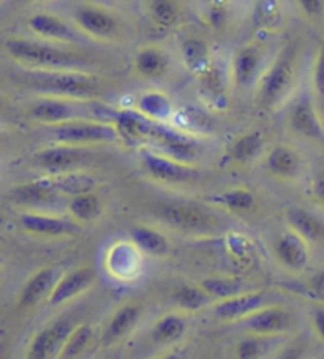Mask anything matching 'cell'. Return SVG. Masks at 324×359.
Returning <instances> with one entry per match:
<instances>
[{"mask_svg": "<svg viewBox=\"0 0 324 359\" xmlns=\"http://www.w3.org/2000/svg\"><path fill=\"white\" fill-rule=\"evenodd\" d=\"M22 81L26 88L41 97L90 102L102 92L95 75L86 70H27Z\"/></svg>", "mask_w": 324, "mask_h": 359, "instance_id": "1", "label": "cell"}, {"mask_svg": "<svg viewBox=\"0 0 324 359\" xmlns=\"http://www.w3.org/2000/svg\"><path fill=\"white\" fill-rule=\"evenodd\" d=\"M4 48L16 64L29 70H84L87 65L86 57L81 54L51 43L10 39L5 41Z\"/></svg>", "mask_w": 324, "mask_h": 359, "instance_id": "2", "label": "cell"}, {"mask_svg": "<svg viewBox=\"0 0 324 359\" xmlns=\"http://www.w3.org/2000/svg\"><path fill=\"white\" fill-rule=\"evenodd\" d=\"M296 75V53L295 49L286 48L259 78L258 102L261 107L267 111L282 107L295 89Z\"/></svg>", "mask_w": 324, "mask_h": 359, "instance_id": "3", "label": "cell"}, {"mask_svg": "<svg viewBox=\"0 0 324 359\" xmlns=\"http://www.w3.org/2000/svg\"><path fill=\"white\" fill-rule=\"evenodd\" d=\"M51 135L59 144L76 147L98 144V142H113L121 138L114 122L111 123L93 119H76L53 126Z\"/></svg>", "mask_w": 324, "mask_h": 359, "instance_id": "4", "label": "cell"}, {"mask_svg": "<svg viewBox=\"0 0 324 359\" xmlns=\"http://www.w3.org/2000/svg\"><path fill=\"white\" fill-rule=\"evenodd\" d=\"M158 215L170 226L187 233H208L215 226L209 210L191 201L166 203L158 209Z\"/></svg>", "mask_w": 324, "mask_h": 359, "instance_id": "5", "label": "cell"}, {"mask_svg": "<svg viewBox=\"0 0 324 359\" xmlns=\"http://www.w3.org/2000/svg\"><path fill=\"white\" fill-rule=\"evenodd\" d=\"M73 20L81 32L93 40L111 41L121 34L119 20L109 10L98 7V5H79L74 8Z\"/></svg>", "mask_w": 324, "mask_h": 359, "instance_id": "6", "label": "cell"}, {"mask_svg": "<svg viewBox=\"0 0 324 359\" xmlns=\"http://www.w3.org/2000/svg\"><path fill=\"white\" fill-rule=\"evenodd\" d=\"M83 103L84 102L79 100H68V98L41 97L30 108V114L35 121L51 127L76 119H89L90 111H87V108L83 107Z\"/></svg>", "mask_w": 324, "mask_h": 359, "instance_id": "7", "label": "cell"}, {"mask_svg": "<svg viewBox=\"0 0 324 359\" xmlns=\"http://www.w3.org/2000/svg\"><path fill=\"white\" fill-rule=\"evenodd\" d=\"M264 53L257 45H245L236 51L231 62V79L236 88L247 89L264 73Z\"/></svg>", "mask_w": 324, "mask_h": 359, "instance_id": "8", "label": "cell"}, {"mask_svg": "<svg viewBox=\"0 0 324 359\" xmlns=\"http://www.w3.org/2000/svg\"><path fill=\"white\" fill-rule=\"evenodd\" d=\"M87 160V154L76 146L60 144L58 147H49L35 156V163L45 170L49 176H58L62 172L78 170Z\"/></svg>", "mask_w": 324, "mask_h": 359, "instance_id": "9", "label": "cell"}, {"mask_svg": "<svg viewBox=\"0 0 324 359\" xmlns=\"http://www.w3.org/2000/svg\"><path fill=\"white\" fill-rule=\"evenodd\" d=\"M290 126L297 135L307 140H323L324 126L315 102L310 95H301L292 103L290 111Z\"/></svg>", "mask_w": 324, "mask_h": 359, "instance_id": "10", "label": "cell"}, {"mask_svg": "<svg viewBox=\"0 0 324 359\" xmlns=\"http://www.w3.org/2000/svg\"><path fill=\"white\" fill-rule=\"evenodd\" d=\"M199 78V94L203 100L210 108L222 111L228 107L229 90H228V73L222 65L212 62L208 70L203 72Z\"/></svg>", "mask_w": 324, "mask_h": 359, "instance_id": "11", "label": "cell"}, {"mask_svg": "<svg viewBox=\"0 0 324 359\" xmlns=\"http://www.w3.org/2000/svg\"><path fill=\"white\" fill-rule=\"evenodd\" d=\"M142 165H144L146 171L152 177L158 179L163 182H185L189 179L196 176V171L190 168L187 163L177 162L171 157L160 156L151 151H142L141 152Z\"/></svg>", "mask_w": 324, "mask_h": 359, "instance_id": "12", "label": "cell"}, {"mask_svg": "<svg viewBox=\"0 0 324 359\" xmlns=\"http://www.w3.org/2000/svg\"><path fill=\"white\" fill-rule=\"evenodd\" d=\"M27 27L30 32L39 36L41 40L51 41V43H64V45H70V43L78 41L76 30H74L70 24L60 16L53 13H36L29 18Z\"/></svg>", "mask_w": 324, "mask_h": 359, "instance_id": "13", "label": "cell"}, {"mask_svg": "<svg viewBox=\"0 0 324 359\" xmlns=\"http://www.w3.org/2000/svg\"><path fill=\"white\" fill-rule=\"evenodd\" d=\"M95 278L97 274L92 268H78L67 272L65 276L59 278L51 296L48 298L49 306H62L68 301L78 298L79 294H83L92 287Z\"/></svg>", "mask_w": 324, "mask_h": 359, "instance_id": "14", "label": "cell"}, {"mask_svg": "<svg viewBox=\"0 0 324 359\" xmlns=\"http://www.w3.org/2000/svg\"><path fill=\"white\" fill-rule=\"evenodd\" d=\"M266 306V296L259 292L239 293L222 299L215 306V315L223 321L245 320Z\"/></svg>", "mask_w": 324, "mask_h": 359, "instance_id": "15", "label": "cell"}, {"mask_svg": "<svg viewBox=\"0 0 324 359\" xmlns=\"http://www.w3.org/2000/svg\"><path fill=\"white\" fill-rule=\"evenodd\" d=\"M247 331L255 336H276L288 331L291 327L290 313L280 307H267L259 309L250 317L244 320Z\"/></svg>", "mask_w": 324, "mask_h": 359, "instance_id": "16", "label": "cell"}, {"mask_svg": "<svg viewBox=\"0 0 324 359\" xmlns=\"http://www.w3.org/2000/svg\"><path fill=\"white\" fill-rule=\"evenodd\" d=\"M307 243L309 241H305L295 230L283 233L276 245L278 262L291 272L304 271L309 263Z\"/></svg>", "mask_w": 324, "mask_h": 359, "instance_id": "17", "label": "cell"}, {"mask_svg": "<svg viewBox=\"0 0 324 359\" xmlns=\"http://www.w3.org/2000/svg\"><path fill=\"white\" fill-rule=\"evenodd\" d=\"M21 225L26 231L39 236L59 238V236H73L79 231V228L73 222L54 217L46 214H22Z\"/></svg>", "mask_w": 324, "mask_h": 359, "instance_id": "18", "label": "cell"}, {"mask_svg": "<svg viewBox=\"0 0 324 359\" xmlns=\"http://www.w3.org/2000/svg\"><path fill=\"white\" fill-rule=\"evenodd\" d=\"M59 271L54 268H46L35 272V274L29 278L27 283L24 285L20 296L21 307H34L43 299H48L53 293L55 283L59 282Z\"/></svg>", "mask_w": 324, "mask_h": 359, "instance_id": "19", "label": "cell"}, {"mask_svg": "<svg viewBox=\"0 0 324 359\" xmlns=\"http://www.w3.org/2000/svg\"><path fill=\"white\" fill-rule=\"evenodd\" d=\"M114 123L119 130L121 138L127 141H140L151 136L155 121L141 114L138 109H126L114 114Z\"/></svg>", "mask_w": 324, "mask_h": 359, "instance_id": "20", "label": "cell"}, {"mask_svg": "<svg viewBox=\"0 0 324 359\" xmlns=\"http://www.w3.org/2000/svg\"><path fill=\"white\" fill-rule=\"evenodd\" d=\"M141 309L136 304H127L121 307L117 311L113 318L109 320V323L106 325L103 336H102V344L104 346H111L127 336V334L133 330L136 321L140 320Z\"/></svg>", "mask_w": 324, "mask_h": 359, "instance_id": "21", "label": "cell"}, {"mask_svg": "<svg viewBox=\"0 0 324 359\" xmlns=\"http://www.w3.org/2000/svg\"><path fill=\"white\" fill-rule=\"evenodd\" d=\"M59 190L54 187L51 177L40 179V181L20 185L11 191L13 201L20 204H29V206H43V204L53 203L58 200Z\"/></svg>", "mask_w": 324, "mask_h": 359, "instance_id": "22", "label": "cell"}, {"mask_svg": "<svg viewBox=\"0 0 324 359\" xmlns=\"http://www.w3.org/2000/svg\"><path fill=\"white\" fill-rule=\"evenodd\" d=\"M267 171L282 179H295L302 168V160L299 154L288 146H276L267 154Z\"/></svg>", "mask_w": 324, "mask_h": 359, "instance_id": "23", "label": "cell"}, {"mask_svg": "<svg viewBox=\"0 0 324 359\" xmlns=\"http://www.w3.org/2000/svg\"><path fill=\"white\" fill-rule=\"evenodd\" d=\"M286 220L297 234L309 243H320L324 239V222L302 208H291L286 212Z\"/></svg>", "mask_w": 324, "mask_h": 359, "instance_id": "24", "label": "cell"}, {"mask_svg": "<svg viewBox=\"0 0 324 359\" xmlns=\"http://www.w3.org/2000/svg\"><path fill=\"white\" fill-rule=\"evenodd\" d=\"M133 68L144 79L160 78L168 68V57L158 48H141L133 57Z\"/></svg>", "mask_w": 324, "mask_h": 359, "instance_id": "25", "label": "cell"}, {"mask_svg": "<svg viewBox=\"0 0 324 359\" xmlns=\"http://www.w3.org/2000/svg\"><path fill=\"white\" fill-rule=\"evenodd\" d=\"M180 55H182V62L187 70L195 73L198 76L212 65L210 49L208 43L201 39H196V36L187 39L180 45Z\"/></svg>", "mask_w": 324, "mask_h": 359, "instance_id": "26", "label": "cell"}, {"mask_svg": "<svg viewBox=\"0 0 324 359\" xmlns=\"http://www.w3.org/2000/svg\"><path fill=\"white\" fill-rule=\"evenodd\" d=\"M136 109L155 122L166 121L173 116V103L170 97L158 90H149L140 95L136 102Z\"/></svg>", "mask_w": 324, "mask_h": 359, "instance_id": "27", "label": "cell"}, {"mask_svg": "<svg viewBox=\"0 0 324 359\" xmlns=\"http://www.w3.org/2000/svg\"><path fill=\"white\" fill-rule=\"evenodd\" d=\"M132 239L140 250L152 257H165L170 252V243L160 231L149 226H136L132 230Z\"/></svg>", "mask_w": 324, "mask_h": 359, "instance_id": "28", "label": "cell"}, {"mask_svg": "<svg viewBox=\"0 0 324 359\" xmlns=\"http://www.w3.org/2000/svg\"><path fill=\"white\" fill-rule=\"evenodd\" d=\"M285 13L280 0H258L253 10V24L266 32L277 30L283 26Z\"/></svg>", "mask_w": 324, "mask_h": 359, "instance_id": "29", "label": "cell"}, {"mask_svg": "<svg viewBox=\"0 0 324 359\" xmlns=\"http://www.w3.org/2000/svg\"><path fill=\"white\" fill-rule=\"evenodd\" d=\"M51 181L60 195H68L70 198L87 194V191H92L93 187H95V181H93L92 176L74 170L62 172V175L58 176H51Z\"/></svg>", "mask_w": 324, "mask_h": 359, "instance_id": "30", "label": "cell"}, {"mask_svg": "<svg viewBox=\"0 0 324 359\" xmlns=\"http://www.w3.org/2000/svg\"><path fill=\"white\" fill-rule=\"evenodd\" d=\"M68 212L78 222H93L103 212V204L97 195L92 191L72 196L68 201Z\"/></svg>", "mask_w": 324, "mask_h": 359, "instance_id": "31", "label": "cell"}, {"mask_svg": "<svg viewBox=\"0 0 324 359\" xmlns=\"http://www.w3.org/2000/svg\"><path fill=\"white\" fill-rule=\"evenodd\" d=\"M187 325L185 320L179 315H166L155 323L152 330V339L157 344L170 345L185 336Z\"/></svg>", "mask_w": 324, "mask_h": 359, "instance_id": "32", "label": "cell"}, {"mask_svg": "<svg viewBox=\"0 0 324 359\" xmlns=\"http://www.w3.org/2000/svg\"><path fill=\"white\" fill-rule=\"evenodd\" d=\"M264 147V138L259 132H252L234 142L231 147V158L238 163H250L259 157Z\"/></svg>", "mask_w": 324, "mask_h": 359, "instance_id": "33", "label": "cell"}, {"mask_svg": "<svg viewBox=\"0 0 324 359\" xmlns=\"http://www.w3.org/2000/svg\"><path fill=\"white\" fill-rule=\"evenodd\" d=\"M174 301H176L177 306L182 307L184 311L195 312L209 304L210 294L205 292L204 288L193 287V285H182V287H179L176 290V293H174Z\"/></svg>", "mask_w": 324, "mask_h": 359, "instance_id": "34", "label": "cell"}, {"mask_svg": "<svg viewBox=\"0 0 324 359\" xmlns=\"http://www.w3.org/2000/svg\"><path fill=\"white\" fill-rule=\"evenodd\" d=\"M149 15L152 21L161 27H171L177 22L180 16L179 4L176 0H151Z\"/></svg>", "mask_w": 324, "mask_h": 359, "instance_id": "35", "label": "cell"}, {"mask_svg": "<svg viewBox=\"0 0 324 359\" xmlns=\"http://www.w3.org/2000/svg\"><path fill=\"white\" fill-rule=\"evenodd\" d=\"M214 201L225 206L227 209L245 212V210H250L255 206V195L247 189H233L215 195Z\"/></svg>", "mask_w": 324, "mask_h": 359, "instance_id": "36", "label": "cell"}, {"mask_svg": "<svg viewBox=\"0 0 324 359\" xmlns=\"http://www.w3.org/2000/svg\"><path fill=\"white\" fill-rule=\"evenodd\" d=\"M74 326L70 320H60L53 326L46 327L48 330V358L59 356L64 345L67 344L68 337L72 336Z\"/></svg>", "mask_w": 324, "mask_h": 359, "instance_id": "37", "label": "cell"}, {"mask_svg": "<svg viewBox=\"0 0 324 359\" xmlns=\"http://www.w3.org/2000/svg\"><path fill=\"white\" fill-rule=\"evenodd\" d=\"M93 332L90 330V326L87 325H81L76 326L72 332V336L68 337L67 344L64 345V348L60 351V358H76L83 353L87 345L90 344Z\"/></svg>", "mask_w": 324, "mask_h": 359, "instance_id": "38", "label": "cell"}, {"mask_svg": "<svg viewBox=\"0 0 324 359\" xmlns=\"http://www.w3.org/2000/svg\"><path fill=\"white\" fill-rule=\"evenodd\" d=\"M311 84H313V90L318 102L324 107V36L315 57L313 73H311Z\"/></svg>", "mask_w": 324, "mask_h": 359, "instance_id": "39", "label": "cell"}, {"mask_svg": "<svg viewBox=\"0 0 324 359\" xmlns=\"http://www.w3.org/2000/svg\"><path fill=\"white\" fill-rule=\"evenodd\" d=\"M241 285L228 280H208L204 282L203 288L208 292L210 296H215V298L227 299L229 296L239 294L241 293Z\"/></svg>", "mask_w": 324, "mask_h": 359, "instance_id": "40", "label": "cell"}, {"mask_svg": "<svg viewBox=\"0 0 324 359\" xmlns=\"http://www.w3.org/2000/svg\"><path fill=\"white\" fill-rule=\"evenodd\" d=\"M264 353V344L259 339H247L238 346V356L242 359H255Z\"/></svg>", "mask_w": 324, "mask_h": 359, "instance_id": "41", "label": "cell"}, {"mask_svg": "<svg viewBox=\"0 0 324 359\" xmlns=\"http://www.w3.org/2000/svg\"><path fill=\"white\" fill-rule=\"evenodd\" d=\"M299 10L309 20H321L324 16V0H296Z\"/></svg>", "mask_w": 324, "mask_h": 359, "instance_id": "42", "label": "cell"}, {"mask_svg": "<svg viewBox=\"0 0 324 359\" xmlns=\"http://www.w3.org/2000/svg\"><path fill=\"white\" fill-rule=\"evenodd\" d=\"M225 4H219V2H210L209 4V10H208V21L212 24L214 27H220L223 22H225Z\"/></svg>", "mask_w": 324, "mask_h": 359, "instance_id": "43", "label": "cell"}, {"mask_svg": "<svg viewBox=\"0 0 324 359\" xmlns=\"http://www.w3.org/2000/svg\"><path fill=\"white\" fill-rule=\"evenodd\" d=\"M309 292L316 301L324 302V269L311 278L309 285Z\"/></svg>", "mask_w": 324, "mask_h": 359, "instance_id": "44", "label": "cell"}, {"mask_svg": "<svg viewBox=\"0 0 324 359\" xmlns=\"http://www.w3.org/2000/svg\"><path fill=\"white\" fill-rule=\"evenodd\" d=\"M311 194L324 206V170L318 172L311 184Z\"/></svg>", "mask_w": 324, "mask_h": 359, "instance_id": "45", "label": "cell"}, {"mask_svg": "<svg viewBox=\"0 0 324 359\" xmlns=\"http://www.w3.org/2000/svg\"><path fill=\"white\" fill-rule=\"evenodd\" d=\"M313 327L321 342H324V309H316L313 312Z\"/></svg>", "mask_w": 324, "mask_h": 359, "instance_id": "46", "label": "cell"}, {"mask_svg": "<svg viewBox=\"0 0 324 359\" xmlns=\"http://www.w3.org/2000/svg\"><path fill=\"white\" fill-rule=\"evenodd\" d=\"M22 4H39V2H46V0H21Z\"/></svg>", "mask_w": 324, "mask_h": 359, "instance_id": "47", "label": "cell"}, {"mask_svg": "<svg viewBox=\"0 0 324 359\" xmlns=\"http://www.w3.org/2000/svg\"><path fill=\"white\" fill-rule=\"evenodd\" d=\"M198 2L203 4V5H209V4L212 2V0H198Z\"/></svg>", "mask_w": 324, "mask_h": 359, "instance_id": "48", "label": "cell"}, {"mask_svg": "<svg viewBox=\"0 0 324 359\" xmlns=\"http://www.w3.org/2000/svg\"><path fill=\"white\" fill-rule=\"evenodd\" d=\"M212 2H219V4H227L228 0H212Z\"/></svg>", "mask_w": 324, "mask_h": 359, "instance_id": "49", "label": "cell"}]
</instances>
